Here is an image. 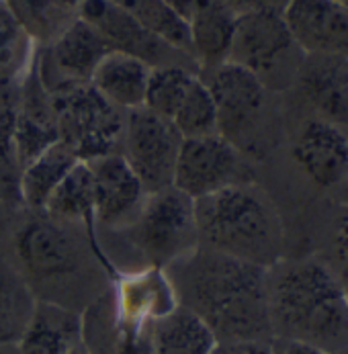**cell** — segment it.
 <instances>
[{
	"label": "cell",
	"mask_w": 348,
	"mask_h": 354,
	"mask_svg": "<svg viewBox=\"0 0 348 354\" xmlns=\"http://www.w3.org/2000/svg\"><path fill=\"white\" fill-rule=\"evenodd\" d=\"M178 304L211 328L217 342L273 340L268 268L199 246L166 268Z\"/></svg>",
	"instance_id": "obj_1"
},
{
	"label": "cell",
	"mask_w": 348,
	"mask_h": 354,
	"mask_svg": "<svg viewBox=\"0 0 348 354\" xmlns=\"http://www.w3.org/2000/svg\"><path fill=\"white\" fill-rule=\"evenodd\" d=\"M273 338L324 353L348 346V293L334 266L318 258L279 260L266 272Z\"/></svg>",
	"instance_id": "obj_2"
},
{
	"label": "cell",
	"mask_w": 348,
	"mask_h": 354,
	"mask_svg": "<svg viewBox=\"0 0 348 354\" xmlns=\"http://www.w3.org/2000/svg\"><path fill=\"white\" fill-rule=\"evenodd\" d=\"M199 246L271 268L283 260L285 230L271 197L244 183L195 201Z\"/></svg>",
	"instance_id": "obj_3"
},
{
	"label": "cell",
	"mask_w": 348,
	"mask_h": 354,
	"mask_svg": "<svg viewBox=\"0 0 348 354\" xmlns=\"http://www.w3.org/2000/svg\"><path fill=\"white\" fill-rule=\"evenodd\" d=\"M119 234L146 266L168 268L199 248L195 201L174 187L148 193L131 223Z\"/></svg>",
	"instance_id": "obj_4"
},
{
	"label": "cell",
	"mask_w": 348,
	"mask_h": 354,
	"mask_svg": "<svg viewBox=\"0 0 348 354\" xmlns=\"http://www.w3.org/2000/svg\"><path fill=\"white\" fill-rule=\"evenodd\" d=\"M303 57L283 12L254 10L238 17L228 62L246 68L268 91L293 86Z\"/></svg>",
	"instance_id": "obj_5"
},
{
	"label": "cell",
	"mask_w": 348,
	"mask_h": 354,
	"mask_svg": "<svg viewBox=\"0 0 348 354\" xmlns=\"http://www.w3.org/2000/svg\"><path fill=\"white\" fill-rule=\"evenodd\" d=\"M59 142H64L80 162L119 153L125 131V111L104 101L86 84L51 97Z\"/></svg>",
	"instance_id": "obj_6"
},
{
	"label": "cell",
	"mask_w": 348,
	"mask_h": 354,
	"mask_svg": "<svg viewBox=\"0 0 348 354\" xmlns=\"http://www.w3.org/2000/svg\"><path fill=\"white\" fill-rule=\"evenodd\" d=\"M199 76L215 104L217 133L242 153L252 152L271 91L252 72L232 62L203 70Z\"/></svg>",
	"instance_id": "obj_7"
},
{
	"label": "cell",
	"mask_w": 348,
	"mask_h": 354,
	"mask_svg": "<svg viewBox=\"0 0 348 354\" xmlns=\"http://www.w3.org/2000/svg\"><path fill=\"white\" fill-rule=\"evenodd\" d=\"M19 270L35 291V287H57L74 279L80 270V250L72 234L62 221L46 213H33L15 238Z\"/></svg>",
	"instance_id": "obj_8"
},
{
	"label": "cell",
	"mask_w": 348,
	"mask_h": 354,
	"mask_svg": "<svg viewBox=\"0 0 348 354\" xmlns=\"http://www.w3.org/2000/svg\"><path fill=\"white\" fill-rule=\"evenodd\" d=\"M254 183L244 153L219 133L183 140L172 187L193 201L221 189Z\"/></svg>",
	"instance_id": "obj_9"
},
{
	"label": "cell",
	"mask_w": 348,
	"mask_h": 354,
	"mask_svg": "<svg viewBox=\"0 0 348 354\" xmlns=\"http://www.w3.org/2000/svg\"><path fill=\"white\" fill-rule=\"evenodd\" d=\"M174 285L160 266H142L113 277L109 293L111 319L117 332L125 336H146L152 324L178 307Z\"/></svg>",
	"instance_id": "obj_10"
},
{
	"label": "cell",
	"mask_w": 348,
	"mask_h": 354,
	"mask_svg": "<svg viewBox=\"0 0 348 354\" xmlns=\"http://www.w3.org/2000/svg\"><path fill=\"white\" fill-rule=\"evenodd\" d=\"M109 46L82 19L74 17L59 29L48 48L33 57L39 82L51 97L91 84V78L109 53Z\"/></svg>",
	"instance_id": "obj_11"
},
{
	"label": "cell",
	"mask_w": 348,
	"mask_h": 354,
	"mask_svg": "<svg viewBox=\"0 0 348 354\" xmlns=\"http://www.w3.org/2000/svg\"><path fill=\"white\" fill-rule=\"evenodd\" d=\"M183 138L168 119L140 106L125 113L121 156L142 180L146 193L172 187Z\"/></svg>",
	"instance_id": "obj_12"
},
{
	"label": "cell",
	"mask_w": 348,
	"mask_h": 354,
	"mask_svg": "<svg viewBox=\"0 0 348 354\" xmlns=\"http://www.w3.org/2000/svg\"><path fill=\"white\" fill-rule=\"evenodd\" d=\"M76 17L86 21L99 33L109 50L138 57L149 68L197 66L187 53L170 48L168 44L146 31L129 12H125L113 0H80Z\"/></svg>",
	"instance_id": "obj_13"
},
{
	"label": "cell",
	"mask_w": 348,
	"mask_h": 354,
	"mask_svg": "<svg viewBox=\"0 0 348 354\" xmlns=\"http://www.w3.org/2000/svg\"><path fill=\"white\" fill-rule=\"evenodd\" d=\"M93 176V195L99 227L121 232L131 223L146 199V189L127 160L119 153H109L86 162Z\"/></svg>",
	"instance_id": "obj_14"
},
{
	"label": "cell",
	"mask_w": 348,
	"mask_h": 354,
	"mask_svg": "<svg viewBox=\"0 0 348 354\" xmlns=\"http://www.w3.org/2000/svg\"><path fill=\"white\" fill-rule=\"evenodd\" d=\"M311 119L348 131V57L305 55L293 82Z\"/></svg>",
	"instance_id": "obj_15"
},
{
	"label": "cell",
	"mask_w": 348,
	"mask_h": 354,
	"mask_svg": "<svg viewBox=\"0 0 348 354\" xmlns=\"http://www.w3.org/2000/svg\"><path fill=\"white\" fill-rule=\"evenodd\" d=\"M283 19L305 55L348 57V10L334 0H289Z\"/></svg>",
	"instance_id": "obj_16"
},
{
	"label": "cell",
	"mask_w": 348,
	"mask_h": 354,
	"mask_svg": "<svg viewBox=\"0 0 348 354\" xmlns=\"http://www.w3.org/2000/svg\"><path fill=\"white\" fill-rule=\"evenodd\" d=\"M293 160L299 170L320 189H340L348 174V131L307 119L295 136Z\"/></svg>",
	"instance_id": "obj_17"
},
{
	"label": "cell",
	"mask_w": 348,
	"mask_h": 354,
	"mask_svg": "<svg viewBox=\"0 0 348 354\" xmlns=\"http://www.w3.org/2000/svg\"><path fill=\"white\" fill-rule=\"evenodd\" d=\"M59 142L51 95L39 82L33 62L21 76V101L15 129V153L19 170ZM21 174V172H19Z\"/></svg>",
	"instance_id": "obj_18"
},
{
	"label": "cell",
	"mask_w": 348,
	"mask_h": 354,
	"mask_svg": "<svg viewBox=\"0 0 348 354\" xmlns=\"http://www.w3.org/2000/svg\"><path fill=\"white\" fill-rule=\"evenodd\" d=\"M42 213L50 215L51 219L62 221V223H80L86 232L89 248L99 260L100 266L111 274V279L117 274V268L113 266L111 258L107 256L100 244L95 195H93V176H91V168L86 162H78L68 172V176L53 191V195Z\"/></svg>",
	"instance_id": "obj_19"
},
{
	"label": "cell",
	"mask_w": 348,
	"mask_h": 354,
	"mask_svg": "<svg viewBox=\"0 0 348 354\" xmlns=\"http://www.w3.org/2000/svg\"><path fill=\"white\" fill-rule=\"evenodd\" d=\"M84 342V317L78 309L37 299L17 342L21 354H70Z\"/></svg>",
	"instance_id": "obj_20"
},
{
	"label": "cell",
	"mask_w": 348,
	"mask_h": 354,
	"mask_svg": "<svg viewBox=\"0 0 348 354\" xmlns=\"http://www.w3.org/2000/svg\"><path fill=\"white\" fill-rule=\"evenodd\" d=\"M187 23L191 55L201 72L228 62L238 15L223 0H195Z\"/></svg>",
	"instance_id": "obj_21"
},
{
	"label": "cell",
	"mask_w": 348,
	"mask_h": 354,
	"mask_svg": "<svg viewBox=\"0 0 348 354\" xmlns=\"http://www.w3.org/2000/svg\"><path fill=\"white\" fill-rule=\"evenodd\" d=\"M149 72L152 68L142 59L119 51H109L97 66L91 86L104 101L127 113L144 106Z\"/></svg>",
	"instance_id": "obj_22"
},
{
	"label": "cell",
	"mask_w": 348,
	"mask_h": 354,
	"mask_svg": "<svg viewBox=\"0 0 348 354\" xmlns=\"http://www.w3.org/2000/svg\"><path fill=\"white\" fill-rule=\"evenodd\" d=\"M148 344L152 354H213L219 342L197 313L178 305L149 326Z\"/></svg>",
	"instance_id": "obj_23"
},
{
	"label": "cell",
	"mask_w": 348,
	"mask_h": 354,
	"mask_svg": "<svg viewBox=\"0 0 348 354\" xmlns=\"http://www.w3.org/2000/svg\"><path fill=\"white\" fill-rule=\"evenodd\" d=\"M78 162L80 160L76 158V153L64 142H55L46 152H42L21 168L19 201L33 213H42L53 191Z\"/></svg>",
	"instance_id": "obj_24"
},
{
	"label": "cell",
	"mask_w": 348,
	"mask_h": 354,
	"mask_svg": "<svg viewBox=\"0 0 348 354\" xmlns=\"http://www.w3.org/2000/svg\"><path fill=\"white\" fill-rule=\"evenodd\" d=\"M37 295L21 270L0 258V346L17 344L33 315Z\"/></svg>",
	"instance_id": "obj_25"
},
{
	"label": "cell",
	"mask_w": 348,
	"mask_h": 354,
	"mask_svg": "<svg viewBox=\"0 0 348 354\" xmlns=\"http://www.w3.org/2000/svg\"><path fill=\"white\" fill-rule=\"evenodd\" d=\"M21 101V76L0 72V193L19 201V164L15 153V129Z\"/></svg>",
	"instance_id": "obj_26"
},
{
	"label": "cell",
	"mask_w": 348,
	"mask_h": 354,
	"mask_svg": "<svg viewBox=\"0 0 348 354\" xmlns=\"http://www.w3.org/2000/svg\"><path fill=\"white\" fill-rule=\"evenodd\" d=\"M125 12H129L146 31L168 44L170 48L187 53L191 59L189 23L164 0H113ZM195 62V59H193Z\"/></svg>",
	"instance_id": "obj_27"
},
{
	"label": "cell",
	"mask_w": 348,
	"mask_h": 354,
	"mask_svg": "<svg viewBox=\"0 0 348 354\" xmlns=\"http://www.w3.org/2000/svg\"><path fill=\"white\" fill-rule=\"evenodd\" d=\"M84 317V342L91 354H152L148 334L146 336H125L115 330L111 319L109 297L99 299L82 313Z\"/></svg>",
	"instance_id": "obj_28"
},
{
	"label": "cell",
	"mask_w": 348,
	"mask_h": 354,
	"mask_svg": "<svg viewBox=\"0 0 348 354\" xmlns=\"http://www.w3.org/2000/svg\"><path fill=\"white\" fill-rule=\"evenodd\" d=\"M197 78H199V74L187 66L152 68L148 88H146V99H144V109H148L154 115L170 121Z\"/></svg>",
	"instance_id": "obj_29"
},
{
	"label": "cell",
	"mask_w": 348,
	"mask_h": 354,
	"mask_svg": "<svg viewBox=\"0 0 348 354\" xmlns=\"http://www.w3.org/2000/svg\"><path fill=\"white\" fill-rule=\"evenodd\" d=\"M174 129L181 133L183 140L205 138L217 133V115L215 104L211 99L209 88L205 86L203 78H197L189 88L185 101L176 109L174 117L170 119Z\"/></svg>",
	"instance_id": "obj_30"
},
{
	"label": "cell",
	"mask_w": 348,
	"mask_h": 354,
	"mask_svg": "<svg viewBox=\"0 0 348 354\" xmlns=\"http://www.w3.org/2000/svg\"><path fill=\"white\" fill-rule=\"evenodd\" d=\"M10 2V0H8ZM25 31L51 33L57 21L70 12H78L80 0H17L10 2Z\"/></svg>",
	"instance_id": "obj_31"
},
{
	"label": "cell",
	"mask_w": 348,
	"mask_h": 354,
	"mask_svg": "<svg viewBox=\"0 0 348 354\" xmlns=\"http://www.w3.org/2000/svg\"><path fill=\"white\" fill-rule=\"evenodd\" d=\"M23 39H25V27L15 15L10 2L0 0V72L21 55Z\"/></svg>",
	"instance_id": "obj_32"
},
{
	"label": "cell",
	"mask_w": 348,
	"mask_h": 354,
	"mask_svg": "<svg viewBox=\"0 0 348 354\" xmlns=\"http://www.w3.org/2000/svg\"><path fill=\"white\" fill-rule=\"evenodd\" d=\"M334 258H336V274L340 277L345 289L348 291V207L338 217L336 234H334Z\"/></svg>",
	"instance_id": "obj_33"
},
{
	"label": "cell",
	"mask_w": 348,
	"mask_h": 354,
	"mask_svg": "<svg viewBox=\"0 0 348 354\" xmlns=\"http://www.w3.org/2000/svg\"><path fill=\"white\" fill-rule=\"evenodd\" d=\"M238 17L254 10H277L283 12L289 0H223Z\"/></svg>",
	"instance_id": "obj_34"
},
{
	"label": "cell",
	"mask_w": 348,
	"mask_h": 354,
	"mask_svg": "<svg viewBox=\"0 0 348 354\" xmlns=\"http://www.w3.org/2000/svg\"><path fill=\"white\" fill-rule=\"evenodd\" d=\"M213 354H271V340H244V342H223L217 344Z\"/></svg>",
	"instance_id": "obj_35"
},
{
	"label": "cell",
	"mask_w": 348,
	"mask_h": 354,
	"mask_svg": "<svg viewBox=\"0 0 348 354\" xmlns=\"http://www.w3.org/2000/svg\"><path fill=\"white\" fill-rule=\"evenodd\" d=\"M271 354H326L324 351L297 342V340H287V338H273L271 340Z\"/></svg>",
	"instance_id": "obj_36"
},
{
	"label": "cell",
	"mask_w": 348,
	"mask_h": 354,
	"mask_svg": "<svg viewBox=\"0 0 348 354\" xmlns=\"http://www.w3.org/2000/svg\"><path fill=\"white\" fill-rule=\"evenodd\" d=\"M166 4H170L178 15H183L185 19L189 17V12H191V8H193V4H195V0H164Z\"/></svg>",
	"instance_id": "obj_37"
},
{
	"label": "cell",
	"mask_w": 348,
	"mask_h": 354,
	"mask_svg": "<svg viewBox=\"0 0 348 354\" xmlns=\"http://www.w3.org/2000/svg\"><path fill=\"white\" fill-rule=\"evenodd\" d=\"M340 201H342V205L345 207H348V174H347V178H345V183L340 185Z\"/></svg>",
	"instance_id": "obj_38"
},
{
	"label": "cell",
	"mask_w": 348,
	"mask_h": 354,
	"mask_svg": "<svg viewBox=\"0 0 348 354\" xmlns=\"http://www.w3.org/2000/svg\"><path fill=\"white\" fill-rule=\"evenodd\" d=\"M0 354H21V351L17 344H4V346H0Z\"/></svg>",
	"instance_id": "obj_39"
},
{
	"label": "cell",
	"mask_w": 348,
	"mask_h": 354,
	"mask_svg": "<svg viewBox=\"0 0 348 354\" xmlns=\"http://www.w3.org/2000/svg\"><path fill=\"white\" fill-rule=\"evenodd\" d=\"M70 354H91V351H89V346H86V342H82V344H78L74 351Z\"/></svg>",
	"instance_id": "obj_40"
},
{
	"label": "cell",
	"mask_w": 348,
	"mask_h": 354,
	"mask_svg": "<svg viewBox=\"0 0 348 354\" xmlns=\"http://www.w3.org/2000/svg\"><path fill=\"white\" fill-rule=\"evenodd\" d=\"M328 354H348V346L347 348H340V351H334V353H328Z\"/></svg>",
	"instance_id": "obj_41"
},
{
	"label": "cell",
	"mask_w": 348,
	"mask_h": 354,
	"mask_svg": "<svg viewBox=\"0 0 348 354\" xmlns=\"http://www.w3.org/2000/svg\"><path fill=\"white\" fill-rule=\"evenodd\" d=\"M334 2H338L340 6H345V8L348 10V0H334Z\"/></svg>",
	"instance_id": "obj_42"
},
{
	"label": "cell",
	"mask_w": 348,
	"mask_h": 354,
	"mask_svg": "<svg viewBox=\"0 0 348 354\" xmlns=\"http://www.w3.org/2000/svg\"><path fill=\"white\" fill-rule=\"evenodd\" d=\"M0 199H2V193H0Z\"/></svg>",
	"instance_id": "obj_43"
},
{
	"label": "cell",
	"mask_w": 348,
	"mask_h": 354,
	"mask_svg": "<svg viewBox=\"0 0 348 354\" xmlns=\"http://www.w3.org/2000/svg\"><path fill=\"white\" fill-rule=\"evenodd\" d=\"M347 293H348V291H347Z\"/></svg>",
	"instance_id": "obj_44"
}]
</instances>
